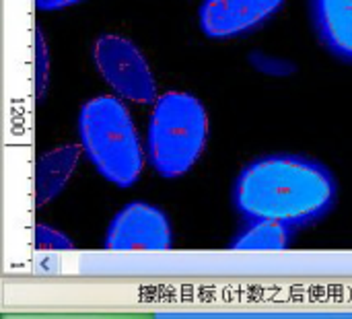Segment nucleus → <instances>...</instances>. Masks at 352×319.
I'll return each mask as SVG.
<instances>
[{
	"label": "nucleus",
	"instance_id": "1",
	"mask_svg": "<svg viewBox=\"0 0 352 319\" xmlns=\"http://www.w3.org/2000/svg\"><path fill=\"white\" fill-rule=\"evenodd\" d=\"M231 200L243 223L272 221L299 231L334 210L338 182L316 159L287 153L266 155L239 171Z\"/></svg>",
	"mask_w": 352,
	"mask_h": 319
},
{
	"label": "nucleus",
	"instance_id": "2",
	"mask_svg": "<svg viewBox=\"0 0 352 319\" xmlns=\"http://www.w3.org/2000/svg\"><path fill=\"white\" fill-rule=\"evenodd\" d=\"M78 136L91 165L118 188H130L142 171L134 122L116 97H95L78 113Z\"/></svg>",
	"mask_w": 352,
	"mask_h": 319
},
{
	"label": "nucleus",
	"instance_id": "3",
	"mask_svg": "<svg viewBox=\"0 0 352 319\" xmlns=\"http://www.w3.org/2000/svg\"><path fill=\"white\" fill-rule=\"evenodd\" d=\"M208 136L204 105L190 93L157 99L148 124V161L165 177H182L200 159Z\"/></svg>",
	"mask_w": 352,
	"mask_h": 319
},
{
	"label": "nucleus",
	"instance_id": "4",
	"mask_svg": "<svg viewBox=\"0 0 352 319\" xmlns=\"http://www.w3.org/2000/svg\"><path fill=\"white\" fill-rule=\"evenodd\" d=\"M93 64L103 80L124 99L151 103L157 97L153 70L134 41L122 35H101L93 43Z\"/></svg>",
	"mask_w": 352,
	"mask_h": 319
},
{
	"label": "nucleus",
	"instance_id": "5",
	"mask_svg": "<svg viewBox=\"0 0 352 319\" xmlns=\"http://www.w3.org/2000/svg\"><path fill=\"white\" fill-rule=\"evenodd\" d=\"M173 241L171 223L163 210L146 202L126 204L109 223L105 248L116 252L130 250H169Z\"/></svg>",
	"mask_w": 352,
	"mask_h": 319
},
{
	"label": "nucleus",
	"instance_id": "6",
	"mask_svg": "<svg viewBox=\"0 0 352 319\" xmlns=\"http://www.w3.org/2000/svg\"><path fill=\"white\" fill-rule=\"evenodd\" d=\"M287 0H204L198 12L204 35L229 39L256 31L270 21Z\"/></svg>",
	"mask_w": 352,
	"mask_h": 319
},
{
	"label": "nucleus",
	"instance_id": "7",
	"mask_svg": "<svg viewBox=\"0 0 352 319\" xmlns=\"http://www.w3.org/2000/svg\"><path fill=\"white\" fill-rule=\"evenodd\" d=\"M309 14L326 52L352 64V0H309Z\"/></svg>",
	"mask_w": 352,
	"mask_h": 319
},
{
	"label": "nucleus",
	"instance_id": "8",
	"mask_svg": "<svg viewBox=\"0 0 352 319\" xmlns=\"http://www.w3.org/2000/svg\"><path fill=\"white\" fill-rule=\"evenodd\" d=\"M78 163V146L68 144L54 148L45 153L37 163V175H35V192H37V204L43 206L52 202L68 184Z\"/></svg>",
	"mask_w": 352,
	"mask_h": 319
},
{
	"label": "nucleus",
	"instance_id": "9",
	"mask_svg": "<svg viewBox=\"0 0 352 319\" xmlns=\"http://www.w3.org/2000/svg\"><path fill=\"white\" fill-rule=\"evenodd\" d=\"M297 229L272 221L243 223L239 233L231 239V250H287L295 239Z\"/></svg>",
	"mask_w": 352,
	"mask_h": 319
},
{
	"label": "nucleus",
	"instance_id": "10",
	"mask_svg": "<svg viewBox=\"0 0 352 319\" xmlns=\"http://www.w3.org/2000/svg\"><path fill=\"white\" fill-rule=\"evenodd\" d=\"M35 248L37 250H72V241L50 225H37L35 229Z\"/></svg>",
	"mask_w": 352,
	"mask_h": 319
},
{
	"label": "nucleus",
	"instance_id": "11",
	"mask_svg": "<svg viewBox=\"0 0 352 319\" xmlns=\"http://www.w3.org/2000/svg\"><path fill=\"white\" fill-rule=\"evenodd\" d=\"M35 74H37V80H35V87H37V97L41 99L43 93H45V85H47V76H50V54H47V47H45V41H43V33L37 31V47H35Z\"/></svg>",
	"mask_w": 352,
	"mask_h": 319
},
{
	"label": "nucleus",
	"instance_id": "12",
	"mask_svg": "<svg viewBox=\"0 0 352 319\" xmlns=\"http://www.w3.org/2000/svg\"><path fill=\"white\" fill-rule=\"evenodd\" d=\"M78 2H82V0H35L39 10H60V8H66V6H72Z\"/></svg>",
	"mask_w": 352,
	"mask_h": 319
}]
</instances>
